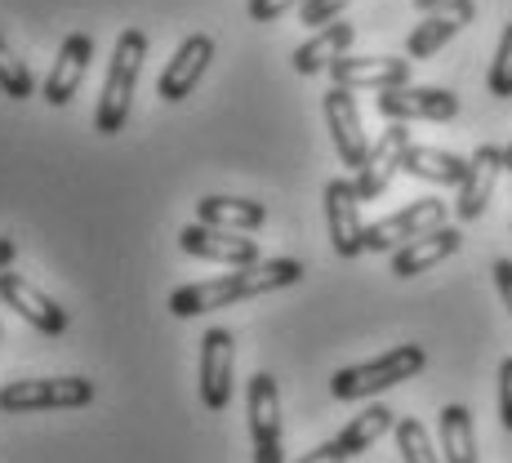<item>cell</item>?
Segmentation results:
<instances>
[{
    "label": "cell",
    "mask_w": 512,
    "mask_h": 463,
    "mask_svg": "<svg viewBox=\"0 0 512 463\" xmlns=\"http://www.w3.org/2000/svg\"><path fill=\"white\" fill-rule=\"evenodd\" d=\"M299 281H303L299 259H259V263H245V268L228 272V277L196 281V285L174 290L170 312L179 321H187V317H201V312H214V308H232L236 299H259V294L285 290V285H299Z\"/></svg>",
    "instance_id": "1"
},
{
    "label": "cell",
    "mask_w": 512,
    "mask_h": 463,
    "mask_svg": "<svg viewBox=\"0 0 512 463\" xmlns=\"http://www.w3.org/2000/svg\"><path fill=\"white\" fill-rule=\"evenodd\" d=\"M143 58H147V36L139 32V27L121 32V41H116V54H112V67H107L103 94H98V107H94V130L98 134H121L125 130V121H130L134 90H139Z\"/></svg>",
    "instance_id": "2"
},
{
    "label": "cell",
    "mask_w": 512,
    "mask_h": 463,
    "mask_svg": "<svg viewBox=\"0 0 512 463\" xmlns=\"http://www.w3.org/2000/svg\"><path fill=\"white\" fill-rule=\"evenodd\" d=\"M423 366H428V352H423L419 343H397L392 352H383V357H374V361L334 370L330 392L339 401H366V397H379V392L397 388V383L415 379Z\"/></svg>",
    "instance_id": "3"
},
{
    "label": "cell",
    "mask_w": 512,
    "mask_h": 463,
    "mask_svg": "<svg viewBox=\"0 0 512 463\" xmlns=\"http://www.w3.org/2000/svg\"><path fill=\"white\" fill-rule=\"evenodd\" d=\"M94 401V379H14L0 388V415H36V410H81Z\"/></svg>",
    "instance_id": "4"
},
{
    "label": "cell",
    "mask_w": 512,
    "mask_h": 463,
    "mask_svg": "<svg viewBox=\"0 0 512 463\" xmlns=\"http://www.w3.org/2000/svg\"><path fill=\"white\" fill-rule=\"evenodd\" d=\"M446 201H437V196H423V201H410L401 205L397 214H388V219L379 223H366V254H392L401 250L406 241H415V236L432 232L446 223Z\"/></svg>",
    "instance_id": "5"
},
{
    "label": "cell",
    "mask_w": 512,
    "mask_h": 463,
    "mask_svg": "<svg viewBox=\"0 0 512 463\" xmlns=\"http://www.w3.org/2000/svg\"><path fill=\"white\" fill-rule=\"evenodd\" d=\"M374 103L383 121H455L459 116V94L441 85H397V90H379Z\"/></svg>",
    "instance_id": "6"
},
{
    "label": "cell",
    "mask_w": 512,
    "mask_h": 463,
    "mask_svg": "<svg viewBox=\"0 0 512 463\" xmlns=\"http://www.w3.org/2000/svg\"><path fill=\"white\" fill-rule=\"evenodd\" d=\"M326 228L339 259H361L366 254V223H361V196L352 179L326 183Z\"/></svg>",
    "instance_id": "7"
},
{
    "label": "cell",
    "mask_w": 512,
    "mask_h": 463,
    "mask_svg": "<svg viewBox=\"0 0 512 463\" xmlns=\"http://www.w3.org/2000/svg\"><path fill=\"white\" fill-rule=\"evenodd\" d=\"M232 370H236V339H232V330L214 325V330L201 334V406L210 410V415L228 410Z\"/></svg>",
    "instance_id": "8"
},
{
    "label": "cell",
    "mask_w": 512,
    "mask_h": 463,
    "mask_svg": "<svg viewBox=\"0 0 512 463\" xmlns=\"http://www.w3.org/2000/svg\"><path fill=\"white\" fill-rule=\"evenodd\" d=\"M410 58H388V54H343L330 63V81L343 90H397L410 85Z\"/></svg>",
    "instance_id": "9"
},
{
    "label": "cell",
    "mask_w": 512,
    "mask_h": 463,
    "mask_svg": "<svg viewBox=\"0 0 512 463\" xmlns=\"http://www.w3.org/2000/svg\"><path fill=\"white\" fill-rule=\"evenodd\" d=\"M179 245H183V254H192V259L228 263V268H245V263L263 259L259 245H254V236L232 232V228H210V223H192V228H183Z\"/></svg>",
    "instance_id": "10"
},
{
    "label": "cell",
    "mask_w": 512,
    "mask_h": 463,
    "mask_svg": "<svg viewBox=\"0 0 512 463\" xmlns=\"http://www.w3.org/2000/svg\"><path fill=\"white\" fill-rule=\"evenodd\" d=\"M406 147H410L406 121H392L388 130L379 134V143H370L366 161H361L357 179H352V183H357L361 201H379V196L388 192V183L397 179V170H401V156H406Z\"/></svg>",
    "instance_id": "11"
},
{
    "label": "cell",
    "mask_w": 512,
    "mask_h": 463,
    "mask_svg": "<svg viewBox=\"0 0 512 463\" xmlns=\"http://www.w3.org/2000/svg\"><path fill=\"white\" fill-rule=\"evenodd\" d=\"M0 303L14 308L18 317H23L27 325H36L41 334H63L67 330V308H58L41 285H32L23 272H9V268L0 272Z\"/></svg>",
    "instance_id": "12"
},
{
    "label": "cell",
    "mask_w": 512,
    "mask_h": 463,
    "mask_svg": "<svg viewBox=\"0 0 512 463\" xmlns=\"http://www.w3.org/2000/svg\"><path fill=\"white\" fill-rule=\"evenodd\" d=\"M499 170H504V147L481 143L477 152L468 156V174H464V183H459V201H455L459 223H477L481 214H486L490 196H495V183H499Z\"/></svg>",
    "instance_id": "13"
},
{
    "label": "cell",
    "mask_w": 512,
    "mask_h": 463,
    "mask_svg": "<svg viewBox=\"0 0 512 463\" xmlns=\"http://www.w3.org/2000/svg\"><path fill=\"white\" fill-rule=\"evenodd\" d=\"M472 18H477V5H472V0H450V5H441V9H428V14H423V23H415V32L406 36V58H410V63L432 58L441 45L455 41Z\"/></svg>",
    "instance_id": "14"
},
{
    "label": "cell",
    "mask_w": 512,
    "mask_h": 463,
    "mask_svg": "<svg viewBox=\"0 0 512 463\" xmlns=\"http://www.w3.org/2000/svg\"><path fill=\"white\" fill-rule=\"evenodd\" d=\"M326 125H330V139H334L339 161L348 165V170H361V161H366V152H370V139H366V130H361V112H357L352 90L334 85L326 94Z\"/></svg>",
    "instance_id": "15"
},
{
    "label": "cell",
    "mask_w": 512,
    "mask_h": 463,
    "mask_svg": "<svg viewBox=\"0 0 512 463\" xmlns=\"http://www.w3.org/2000/svg\"><path fill=\"white\" fill-rule=\"evenodd\" d=\"M210 58H214V36H205V32L187 36V41L174 49L170 63H165L161 81H156V90H161L165 103H183V98L192 94L196 85H201V76H205V67H210Z\"/></svg>",
    "instance_id": "16"
},
{
    "label": "cell",
    "mask_w": 512,
    "mask_h": 463,
    "mask_svg": "<svg viewBox=\"0 0 512 463\" xmlns=\"http://www.w3.org/2000/svg\"><path fill=\"white\" fill-rule=\"evenodd\" d=\"M90 58H94V41L85 32H72L58 49L54 67H49V81H45V103L49 107H67L81 90L85 72H90Z\"/></svg>",
    "instance_id": "17"
},
{
    "label": "cell",
    "mask_w": 512,
    "mask_h": 463,
    "mask_svg": "<svg viewBox=\"0 0 512 463\" xmlns=\"http://www.w3.org/2000/svg\"><path fill=\"white\" fill-rule=\"evenodd\" d=\"M464 245V232L459 228H432V232H423L415 236V241H406L401 250H392V277H401V281H410V277H419V272H428V268H437V263H446L450 254Z\"/></svg>",
    "instance_id": "18"
},
{
    "label": "cell",
    "mask_w": 512,
    "mask_h": 463,
    "mask_svg": "<svg viewBox=\"0 0 512 463\" xmlns=\"http://www.w3.org/2000/svg\"><path fill=\"white\" fill-rule=\"evenodd\" d=\"M245 410H250L254 446H281V388L268 370L250 379V388H245Z\"/></svg>",
    "instance_id": "19"
},
{
    "label": "cell",
    "mask_w": 512,
    "mask_h": 463,
    "mask_svg": "<svg viewBox=\"0 0 512 463\" xmlns=\"http://www.w3.org/2000/svg\"><path fill=\"white\" fill-rule=\"evenodd\" d=\"M357 41V27L352 23H326V27H317V32L308 36L299 49H294V72L299 76H317V72H330V63L334 58H343L348 54V45Z\"/></svg>",
    "instance_id": "20"
},
{
    "label": "cell",
    "mask_w": 512,
    "mask_h": 463,
    "mask_svg": "<svg viewBox=\"0 0 512 463\" xmlns=\"http://www.w3.org/2000/svg\"><path fill=\"white\" fill-rule=\"evenodd\" d=\"M196 223L232 228V232H254V228L268 223V205L245 201V196H201V201H196Z\"/></svg>",
    "instance_id": "21"
},
{
    "label": "cell",
    "mask_w": 512,
    "mask_h": 463,
    "mask_svg": "<svg viewBox=\"0 0 512 463\" xmlns=\"http://www.w3.org/2000/svg\"><path fill=\"white\" fill-rule=\"evenodd\" d=\"M401 170L415 174L423 183H437V187H459L468 174V161L455 152H446V147H419L410 143L406 156H401Z\"/></svg>",
    "instance_id": "22"
},
{
    "label": "cell",
    "mask_w": 512,
    "mask_h": 463,
    "mask_svg": "<svg viewBox=\"0 0 512 463\" xmlns=\"http://www.w3.org/2000/svg\"><path fill=\"white\" fill-rule=\"evenodd\" d=\"M441 463H477V428L468 406L441 410Z\"/></svg>",
    "instance_id": "23"
},
{
    "label": "cell",
    "mask_w": 512,
    "mask_h": 463,
    "mask_svg": "<svg viewBox=\"0 0 512 463\" xmlns=\"http://www.w3.org/2000/svg\"><path fill=\"white\" fill-rule=\"evenodd\" d=\"M392 428H397V415H392L388 406H366L334 441H339V450H343L348 459H357V455H366L374 441H379L383 432H392Z\"/></svg>",
    "instance_id": "24"
},
{
    "label": "cell",
    "mask_w": 512,
    "mask_h": 463,
    "mask_svg": "<svg viewBox=\"0 0 512 463\" xmlns=\"http://www.w3.org/2000/svg\"><path fill=\"white\" fill-rule=\"evenodd\" d=\"M397 450H401V459L406 463H441L437 455V446H432V437H428V428L410 415V419H397Z\"/></svg>",
    "instance_id": "25"
},
{
    "label": "cell",
    "mask_w": 512,
    "mask_h": 463,
    "mask_svg": "<svg viewBox=\"0 0 512 463\" xmlns=\"http://www.w3.org/2000/svg\"><path fill=\"white\" fill-rule=\"evenodd\" d=\"M0 94H9V98H32L36 94V81H32V67L23 63V58L14 54V49L5 45V36H0Z\"/></svg>",
    "instance_id": "26"
},
{
    "label": "cell",
    "mask_w": 512,
    "mask_h": 463,
    "mask_svg": "<svg viewBox=\"0 0 512 463\" xmlns=\"http://www.w3.org/2000/svg\"><path fill=\"white\" fill-rule=\"evenodd\" d=\"M486 85H490V94H495V98H512V23L499 32L495 63H490Z\"/></svg>",
    "instance_id": "27"
},
{
    "label": "cell",
    "mask_w": 512,
    "mask_h": 463,
    "mask_svg": "<svg viewBox=\"0 0 512 463\" xmlns=\"http://www.w3.org/2000/svg\"><path fill=\"white\" fill-rule=\"evenodd\" d=\"M348 9V0H303L299 5V18H303V27H326V23H334V18Z\"/></svg>",
    "instance_id": "28"
},
{
    "label": "cell",
    "mask_w": 512,
    "mask_h": 463,
    "mask_svg": "<svg viewBox=\"0 0 512 463\" xmlns=\"http://www.w3.org/2000/svg\"><path fill=\"white\" fill-rule=\"evenodd\" d=\"M299 5L303 0H250L245 9H250L254 23H277L281 14H290V9H299Z\"/></svg>",
    "instance_id": "29"
},
{
    "label": "cell",
    "mask_w": 512,
    "mask_h": 463,
    "mask_svg": "<svg viewBox=\"0 0 512 463\" xmlns=\"http://www.w3.org/2000/svg\"><path fill=\"white\" fill-rule=\"evenodd\" d=\"M499 423L512 432V357L499 366Z\"/></svg>",
    "instance_id": "30"
},
{
    "label": "cell",
    "mask_w": 512,
    "mask_h": 463,
    "mask_svg": "<svg viewBox=\"0 0 512 463\" xmlns=\"http://www.w3.org/2000/svg\"><path fill=\"white\" fill-rule=\"evenodd\" d=\"M495 285H499V299H504L508 317H512V259H495Z\"/></svg>",
    "instance_id": "31"
},
{
    "label": "cell",
    "mask_w": 512,
    "mask_h": 463,
    "mask_svg": "<svg viewBox=\"0 0 512 463\" xmlns=\"http://www.w3.org/2000/svg\"><path fill=\"white\" fill-rule=\"evenodd\" d=\"M299 463H348V455L339 450V441H321L317 450H308Z\"/></svg>",
    "instance_id": "32"
},
{
    "label": "cell",
    "mask_w": 512,
    "mask_h": 463,
    "mask_svg": "<svg viewBox=\"0 0 512 463\" xmlns=\"http://www.w3.org/2000/svg\"><path fill=\"white\" fill-rule=\"evenodd\" d=\"M14 259H18V241L14 236H0V272H5Z\"/></svg>",
    "instance_id": "33"
},
{
    "label": "cell",
    "mask_w": 512,
    "mask_h": 463,
    "mask_svg": "<svg viewBox=\"0 0 512 463\" xmlns=\"http://www.w3.org/2000/svg\"><path fill=\"white\" fill-rule=\"evenodd\" d=\"M254 463H285L281 446H254Z\"/></svg>",
    "instance_id": "34"
},
{
    "label": "cell",
    "mask_w": 512,
    "mask_h": 463,
    "mask_svg": "<svg viewBox=\"0 0 512 463\" xmlns=\"http://www.w3.org/2000/svg\"><path fill=\"white\" fill-rule=\"evenodd\" d=\"M441 5H450V0H415L419 14H428V9H441Z\"/></svg>",
    "instance_id": "35"
},
{
    "label": "cell",
    "mask_w": 512,
    "mask_h": 463,
    "mask_svg": "<svg viewBox=\"0 0 512 463\" xmlns=\"http://www.w3.org/2000/svg\"><path fill=\"white\" fill-rule=\"evenodd\" d=\"M504 170H508V174H512V143H508V147H504Z\"/></svg>",
    "instance_id": "36"
}]
</instances>
